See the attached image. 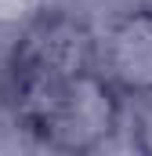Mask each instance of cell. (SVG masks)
Here are the masks:
<instances>
[{
	"label": "cell",
	"mask_w": 152,
	"mask_h": 156,
	"mask_svg": "<svg viewBox=\"0 0 152 156\" xmlns=\"http://www.w3.org/2000/svg\"><path fill=\"white\" fill-rule=\"evenodd\" d=\"M123 131L130 134V145H134L141 156H152V94L127 102Z\"/></svg>",
	"instance_id": "3957f363"
},
{
	"label": "cell",
	"mask_w": 152,
	"mask_h": 156,
	"mask_svg": "<svg viewBox=\"0 0 152 156\" xmlns=\"http://www.w3.org/2000/svg\"><path fill=\"white\" fill-rule=\"evenodd\" d=\"M94 66L127 102L152 94V4L119 11L94 33Z\"/></svg>",
	"instance_id": "7a4b0ae2"
},
{
	"label": "cell",
	"mask_w": 152,
	"mask_h": 156,
	"mask_svg": "<svg viewBox=\"0 0 152 156\" xmlns=\"http://www.w3.org/2000/svg\"><path fill=\"white\" fill-rule=\"evenodd\" d=\"M22 113L43 145L62 153H94L123 131L127 98L98 66L22 87Z\"/></svg>",
	"instance_id": "6da1fadb"
}]
</instances>
